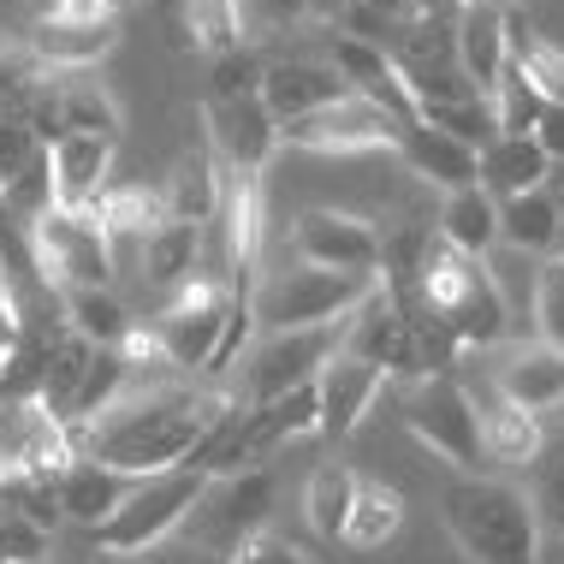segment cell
<instances>
[{"instance_id": "9c48e42d", "label": "cell", "mask_w": 564, "mask_h": 564, "mask_svg": "<svg viewBox=\"0 0 564 564\" xmlns=\"http://www.w3.org/2000/svg\"><path fill=\"white\" fill-rule=\"evenodd\" d=\"M226 315H232V292H226V285L191 280L185 292L161 310V322H155L149 339H155L161 362L191 369V375H208V369H215V350L226 339Z\"/></svg>"}, {"instance_id": "2e32d148", "label": "cell", "mask_w": 564, "mask_h": 564, "mask_svg": "<svg viewBox=\"0 0 564 564\" xmlns=\"http://www.w3.org/2000/svg\"><path fill=\"white\" fill-rule=\"evenodd\" d=\"M108 166H113V137H59L48 149L54 208H89L108 191Z\"/></svg>"}, {"instance_id": "5bb4252c", "label": "cell", "mask_w": 564, "mask_h": 564, "mask_svg": "<svg viewBox=\"0 0 564 564\" xmlns=\"http://www.w3.org/2000/svg\"><path fill=\"white\" fill-rule=\"evenodd\" d=\"M380 387H387V375H380L369 357H350V350H339V357H333L327 369L315 375V399H322V434H333V440L357 434L362 416H369V404L380 399Z\"/></svg>"}, {"instance_id": "f6af8a7d", "label": "cell", "mask_w": 564, "mask_h": 564, "mask_svg": "<svg viewBox=\"0 0 564 564\" xmlns=\"http://www.w3.org/2000/svg\"><path fill=\"white\" fill-rule=\"evenodd\" d=\"M357 7H369L375 19H387V24H410V19H440L446 0H357Z\"/></svg>"}, {"instance_id": "44dd1931", "label": "cell", "mask_w": 564, "mask_h": 564, "mask_svg": "<svg viewBox=\"0 0 564 564\" xmlns=\"http://www.w3.org/2000/svg\"><path fill=\"white\" fill-rule=\"evenodd\" d=\"M161 208H166V220H185V226L215 220V208H220V161H215L208 143H196V149L178 155L173 178H166V191H161Z\"/></svg>"}, {"instance_id": "7402d4cb", "label": "cell", "mask_w": 564, "mask_h": 564, "mask_svg": "<svg viewBox=\"0 0 564 564\" xmlns=\"http://www.w3.org/2000/svg\"><path fill=\"white\" fill-rule=\"evenodd\" d=\"M469 399H476V392H469ZM476 416H481V452L494 457V464H535V452L546 446L541 416H529L523 404L506 399V392L476 399Z\"/></svg>"}, {"instance_id": "603a6c76", "label": "cell", "mask_w": 564, "mask_h": 564, "mask_svg": "<svg viewBox=\"0 0 564 564\" xmlns=\"http://www.w3.org/2000/svg\"><path fill=\"white\" fill-rule=\"evenodd\" d=\"M499 392H506L511 404H523L529 416L558 410L564 404V350L558 345H523L506 369H499Z\"/></svg>"}, {"instance_id": "83f0119b", "label": "cell", "mask_w": 564, "mask_h": 564, "mask_svg": "<svg viewBox=\"0 0 564 564\" xmlns=\"http://www.w3.org/2000/svg\"><path fill=\"white\" fill-rule=\"evenodd\" d=\"M89 215L101 220V232H108V243H113V256L126 250V243H143L155 226L166 220V208H161V196L155 191H143V185H108L89 203ZM119 268V262H113Z\"/></svg>"}, {"instance_id": "7dc6e473", "label": "cell", "mask_w": 564, "mask_h": 564, "mask_svg": "<svg viewBox=\"0 0 564 564\" xmlns=\"http://www.w3.org/2000/svg\"><path fill=\"white\" fill-rule=\"evenodd\" d=\"M30 78H36V72H30V59H19V54H0V113H7V108H19V101H24V89H30Z\"/></svg>"}, {"instance_id": "f907efd6", "label": "cell", "mask_w": 564, "mask_h": 564, "mask_svg": "<svg viewBox=\"0 0 564 564\" xmlns=\"http://www.w3.org/2000/svg\"><path fill=\"white\" fill-rule=\"evenodd\" d=\"M541 143V155L546 161H564V108H541V119H535V131H529Z\"/></svg>"}, {"instance_id": "4dcf8cb0", "label": "cell", "mask_w": 564, "mask_h": 564, "mask_svg": "<svg viewBox=\"0 0 564 564\" xmlns=\"http://www.w3.org/2000/svg\"><path fill=\"white\" fill-rule=\"evenodd\" d=\"M59 303H66V327L96 350H119L137 333L131 310L108 292V285H101V292H59Z\"/></svg>"}, {"instance_id": "8d00e7d4", "label": "cell", "mask_w": 564, "mask_h": 564, "mask_svg": "<svg viewBox=\"0 0 564 564\" xmlns=\"http://www.w3.org/2000/svg\"><path fill=\"white\" fill-rule=\"evenodd\" d=\"M0 506L54 535L59 529V476H7L0 481Z\"/></svg>"}, {"instance_id": "c3c4849f", "label": "cell", "mask_w": 564, "mask_h": 564, "mask_svg": "<svg viewBox=\"0 0 564 564\" xmlns=\"http://www.w3.org/2000/svg\"><path fill=\"white\" fill-rule=\"evenodd\" d=\"M42 19H59V24H101L113 19L108 0H54V7H42Z\"/></svg>"}, {"instance_id": "f35d334b", "label": "cell", "mask_w": 564, "mask_h": 564, "mask_svg": "<svg viewBox=\"0 0 564 564\" xmlns=\"http://www.w3.org/2000/svg\"><path fill=\"white\" fill-rule=\"evenodd\" d=\"M535 322L546 333L541 345H558L564 350V262H558V256L546 268H535Z\"/></svg>"}, {"instance_id": "f5cc1de1", "label": "cell", "mask_w": 564, "mask_h": 564, "mask_svg": "<svg viewBox=\"0 0 564 564\" xmlns=\"http://www.w3.org/2000/svg\"><path fill=\"white\" fill-rule=\"evenodd\" d=\"M350 0H310V19H339Z\"/></svg>"}, {"instance_id": "9f6ffc18", "label": "cell", "mask_w": 564, "mask_h": 564, "mask_svg": "<svg viewBox=\"0 0 564 564\" xmlns=\"http://www.w3.org/2000/svg\"><path fill=\"white\" fill-rule=\"evenodd\" d=\"M452 7H457V12H464V7H476V0H452Z\"/></svg>"}, {"instance_id": "b9f144b4", "label": "cell", "mask_w": 564, "mask_h": 564, "mask_svg": "<svg viewBox=\"0 0 564 564\" xmlns=\"http://www.w3.org/2000/svg\"><path fill=\"white\" fill-rule=\"evenodd\" d=\"M297 19H310V0H238L243 36H273V30H292Z\"/></svg>"}, {"instance_id": "74e56055", "label": "cell", "mask_w": 564, "mask_h": 564, "mask_svg": "<svg viewBox=\"0 0 564 564\" xmlns=\"http://www.w3.org/2000/svg\"><path fill=\"white\" fill-rule=\"evenodd\" d=\"M487 101H494V113H499V137H529V131H535V119H541V108H546V101L517 78L511 66L499 72V84H494V96H487Z\"/></svg>"}, {"instance_id": "e0dca14e", "label": "cell", "mask_w": 564, "mask_h": 564, "mask_svg": "<svg viewBox=\"0 0 564 564\" xmlns=\"http://www.w3.org/2000/svg\"><path fill=\"white\" fill-rule=\"evenodd\" d=\"M452 42H457V66H464V78L476 84L481 96H494L499 72H506V7H499V0L464 7L457 24H452Z\"/></svg>"}, {"instance_id": "6da1fadb", "label": "cell", "mask_w": 564, "mask_h": 564, "mask_svg": "<svg viewBox=\"0 0 564 564\" xmlns=\"http://www.w3.org/2000/svg\"><path fill=\"white\" fill-rule=\"evenodd\" d=\"M232 410V392H196V387H155V392H126L101 410L96 422L72 434V452L96 457V464L119 469V476H155V469H178L203 429Z\"/></svg>"}, {"instance_id": "cb8c5ba5", "label": "cell", "mask_w": 564, "mask_h": 564, "mask_svg": "<svg viewBox=\"0 0 564 564\" xmlns=\"http://www.w3.org/2000/svg\"><path fill=\"white\" fill-rule=\"evenodd\" d=\"M434 238L452 243V250L469 256V262H487L494 243H499V203L481 185L446 191V208H440V232Z\"/></svg>"}, {"instance_id": "816d5d0a", "label": "cell", "mask_w": 564, "mask_h": 564, "mask_svg": "<svg viewBox=\"0 0 564 564\" xmlns=\"http://www.w3.org/2000/svg\"><path fill=\"white\" fill-rule=\"evenodd\" d=\"M546 196H553V203L564 208V161H553V166H546V185H541Z\"/></svg>"}, {"instance_id": "4316f807", "label": "cell", "mask_w": 564, "mask_h": 564, "mask_svg": "<svg viewBox=\"0 0 564 564\" xmlns=\"http://www.w3.org/2000/svg\"><path fill=\"white\" fill-rule=\"evenodd\" d=\"M446 333H452L457 350H487V345H499V339L511 333V310H506V297H499V285H494V273H487V262H481L476 280H469L464 303L446 315Z\"/></svg>"}, {"instance_id": "bcb514c9", "label": "cell", "mask_w": 564, "mask_h": 564, "mask_svg": "<svg viewBox=\"0 0 564 564\" xmlns=\"http://www.w3.org/2000/svg\"><path fill=\"white\" fill-rule=\"evenodd\" d=\"M232 564H310V558H303L292 541H268V535H256V541H243L238 553H232Z\"/></svg>"}, {"instance_id": "11a10c76", "label": "cell", "mask_w": 564, "mask_h": 564, "mask_svg": "<svg viewBox=\"0 0 564 564\" xmlns=\"http://www.w3.org/2000/svg\"><path fill=\"white\" fill-rule=\"evenodd\" d=\"M131 7V0H108V12H113V19H119V12H126Z\"/></svg>"}, {"instance_id": "52a82bcc", "label": "cell", "mask_w": 564, "mask_h": 564, "mask_svg": "<svg viewBox=\"0 0 564 564\" xmlns=\"http://www.w3.org/2000/svg\"><path fill=\"white\" fill-rule=\"evenodd\" d=\"M404 422L434 457L457 464V476H481V457H487L481 452V416H476V399L452 375H422L410 404H404Z\"/></svg>"}, {"instance_id": "60d3db41", "label": "cell", "mask_w": 564, "mask_h": 564, "mask_svg": "<svg viewBox=\"0 0 564 564\" xmlns=\"http://www.w3.org/2000/svg\"><path fill=\"white\" fill-rule=\"evenodd\" d=\"M54 535L36 523H24L19 511H0V564H42Z\"/></svg>"}, {"instance_id": "5b68a950", "label": "cell", "mask_w": 564, "mask_h": 564, "mask_svg": "<svg viewBox=\"0 0 564 564\" xmlns=\"http://www.w3.org/2000/svg\"><path fill=\"white\" fill-rule=\"evenodd\" d=\"M30 250L48 292H101L113 280V243L89 208H48L30 220Z\"/></svg>"}, {"instance_id": "836d02e7", "label": "cell", "mask_w": 564, "mask_h": 564, "mask_svg": "<svg viewBox=\"0 0 564 564\" xmlns=\"http://www.w3.org/2000/svg\"><path fill=\"white\" fill-rule=\"evenodd\" d=\"M350 499H357V476L345 464H322L303 487V511H310V529L322 541H339L345 535V517H350Z\"/></svg>"}, {"instance_id": "7bdbcfd3", "label": "cell", "mask_w": 564, "mask_h": 564, "mask_svg": "<svg viewBox=\"0 0 564 564\" xmlns=\"http://www.w3.org/2000/svg\"><path fill=\"white\" fill-rule=\"evenodd\" d=\"M262 59H256V54H220L215 59V96H208V101H232V96H256V89H262Z\"/></svg>"}, {"instance_id": "30bf717a", "label": "cell", "mask_w": 564, "mask_h": 564, "mask_svg": "<svg viewBox=\"0 0 564 564\" xmlns=\"http://www.w3.org/2000/svg\"><path fill=\"white\" fill-rule=\"evenodd\" d=\"M380 226L339 208H310L292 226V250L303 268H333V273H380Z\"/></svg>"}, {"instance_id": "6f0895ef", "label": "cell", "mask_w": 564, "mask_h": 564, "mask_svg": "<svg viewBox=\"0 0 564 564\" xmlns=\"http://www.w3.org/2000/svg\"><path fill=\"white\" fill-rule=\"evenodd\" d=\"M42 7H54V0H42Z\"/></svg>"}, {"instance_id": "f546056e", "label": "cell", "mask_w": 564, "mask_h": 564, "mask_svg": "<svg viewBox=\"0 0 564 564\" xmlns=\"http://www.w3.org/2000/svg\"><path fill=\"white\" fill-rule=\"evenodd\" d=\"M404 523V494L387 481H369L357 476V499H350V517H345V546H357V553H375V546H387L399 535Z\"/></svg>"}, {"instance_id": "db71d44e", "label": "cell", "mask_w": 564, "mask_h": 564, "mask_svg": "<svg viewBox=\"0 0 564 564\" xmlns=\"http://www.w3.org/2000/svg\"><path fill=\"white\" fill-rule=\"evenodd\" d=\"M553 250H558V262H564V215H558V243H553Z\"/></svg>"}, {"instance_id": "f1b7e54d", "label": "cell", "mask_w": 564, "mask_h": 564, "mask_svg": "<svg viewBox=\"0 0 564 564\" xmlns=\"http://www.w3.org/2000/svg\"><path fill=\"white\" fill-rule=\"evenodd\" d=\"M558 215L564 208L546 191H523L499 203V243L511 256H546L558 243Z\"/></svg>"}, {"instance_id": "3957f363", "label": "cell", "mask_w": 564, "mask_h": 564, "mask_svg": "<svg viewBox=\"0 0 564 564\" xmlns=\"http://www.w3.org/2000/svg\"><path fill=\"white\" fill-rule=\"evenodd\" d=\"M208 476L203 469H155V476H137L131 494L119 499V511L108 523L89 529V541L101 546L108 558H143L149 546L173 541V529H185V517L196 511V499H203Z\"/></svg>"}, {"instance_id": "4fadbf2b", "label": "cell", "mask_w": 564, "mask_h": 564, "mask_svg": "<svg viewBox=\"0 0 564 564\" xmlns=\"http://www.w3.org/2000/svg\"><path fill=\"white\" fill-rule=\"evenodd\" d=\"M256 96H262V108L273 113V126H292V119H303V113L345 101L350 89L327 59H273V66L262 72V89H256Z\"/></svg>"}, {"instance_id": "484cf974", "label": "cell", "mask_w": 564, "mask_h": 564, "mask_svg": "<svg viewBox=\"0 0 564 564\" xmlns=\"http://www.w3.org/2000/svg\"><path fill=\"white\" fill-rule=\"evenodd\" d=\"M546 161L535 137H494V143L481 149V191L494 196V203H506V196H523V191H541L546 185Z\"/></svg>"}, {"instance_id": "ba28073f", "label": "cell", "mask_w": 564, "mask_h": 564, "mask_svg": "<svg viewBox=\"0 0 564 564\" xmlns=\"http://www.w3.org/2000/svg\"><path fill=\"white\" fill-rule=\"evenodd\" d=\"M345 350V322H322V327H292V333H268L256 345V357L243 362V404H268L292 387H310Z\"/></svg>"}, {"instance_id": "1f68e13d", "label": "cell", "mask_w": 564, "mask_h": 564, "mask_svg": "<svg viewBox=\"0 0 564 564\" xmlns=\"http://www.w3.org/2000/svg\"><path fill=\"white\" fill-rule=\"evenodd\" d=\"M126 387H131L126 350H89V369H84L78 392H72V404H66L59 422H66V429H84V422H96L113 399H126Z\"/></svg>"}, {"instance_id": "ac0fdd59", "label": "cell", "mask_w": 564, "mask_h": 564, "mask_svg": "<svg viewBox=\"0 0 564 564\" xmlns=\"http://www.w3.org/2000/svg\"><path fill=\"white\" fill-rule=\"evenodd\" d=\"M196 256H203V226H185V220H161L155 232L137 243L143 285L149 292H166V297H178L196 280Z\"/></svg>"}, {"instance_id": "8992f818", "label": "cell", "mask_w": 564, "mask_h": 564, "mask_svg": "<svg viewBox=\"0 0 564 564\" xmlns=\"http://www.w3.org/2000/svg\"><path fill=\"white\" fill-rule=\"evenodd\" d=\"M268 506H273V476H268L262 464L232 469V476H215V481L203 487V499H196V511L185 517L191 541L203 546L208 558L232 564V553H238L243 541L262 535Z\"/></svg>"}, {"instance_id": "9a60e30c", "label": "cell", "mask_w": 564, "mask_h": 564, "mask_svg": "<svg viewBox=\"0 0 564 564\" xmlns=\"http://www.w3.org/2000/svg\"><path fill=\"white\" fill-rule=\"evenodd\" d=\"M404 155V166L416 178H429V185H440V191H464V185H481V155L476 149H464L457 137H446V131H434V126H404L399 131V143H392Z\"/></svg>"}, {"instance_id": "e575fe53", "label": "cell", "mask_w": 564, "mask_h": 564, "mask_svg": "<svg viewBox=\"0 0 564 564\" xmlns=\"http://www.w3.org/2000/svg\"><path fill=\"white\" fill-rule=\"evenodd\" d=\"M185 42L196 54H238L243 30H238V0H185Z\"/></svg>"}, {"instance_id": "ab89813d", "label": "cell", "mask_w": 564, "mask_h": 564, "mask_svg": "<svg viewBox=\"0 0 564 564\" xmlns=\"http://www.w3.org/2000/svg\"><path fill=\"white\" fill-rule=\"evenodd\" d=\"M529 506H535V517H553L564 529V440L535 452V499Z\"/></svg>"}, {"instance_id": "7c38bea8", "label": "cell", "mask_w": 564, "mask_h": 564, "mask_svg": "<svg viewBox=\"0 0 564 564\" xmlns=\"http://www.w3.org/2000/svg\"><path fill=\"white\" fill-rule=\"evenodd\" d=\"M280 143L315 149V155H357V149H392L399 126L380 108H369L362 96H345L333 108H315V113L292 119V126H280Z\"/></svg>"}, {"instance_id": "d590c367", "label": "cell", "mask_w": 564, "mask_h": 564, "mask_svg": "<svg viewBox=\"0 0 564 564\" xmlns=\"http://www.w3.org/2000/svg\"><path fill=\"white\" fill-rule=\"evenodd\" d=\"M422 126L457 137L464 149H476V155H481V149L499 137V113H494V101H487V96H469V101H446V108H422Z\"/></svg>"}, {"instance_id": "7a4b0ae2", "label": "cell", "mask_w": 564, "mask_h": 564, "mask_svg": "<svg viewBox=\"0 0 564 564\" xmlns=\"http://www.w3.org/2000/svg\"><path fill=\"white\" fill-rule=\"evenodd\" d=\"M440 511H446L452 541L476 564H541V517L523 487L457 476L440 494Z\"/></svg>"}, {"instance_id": "8fae6325", "label": "cell", "mask_w": 564, "mask_h": 564, "mask_svg": "<svg viewBox=\"0 0 564 564\" xmlns=\"http://www.w3.org/2000/svg\"><path fill=\"white\" fill-rule=\"evenodd\" d=\"M208 126V149H215L220 173H243V178H262L273 149H280V126L262 108V96H232V101H208L203 108Z\"/></svg>"}, {"instance_id": "ee69618b", "label": "cell", "mask_w": 564, "mask_h": 564, "mask_svg": "<svg viewBox=\"0 0 564 564\" xmlns=\"http://www.w3.org/2000/svg\"><path fill=\"white\" fill-rule=\"evenodd\" d=\"M36 137H30V126H24V113L19 108H7L0 113V185H7L12 173H24V161L36 155Z\"/></svg>"}, {"instance_id": "ffe728a7", "label": "cell", "mask_w": 564, "mask_h": 564, "mask_svg": "<svg viewBox=\"0 0 564 564\" xmlns=\"http://www.w3.org/2000/svg\"><path fill=\"white\" fill-rule=\"evenodd\" d=\"M113 36H119V19H101V24L36 19L30 24V54H36V66H48V72H84L113 48Z\"/></svg>"}, {"instance_id": "681fc988", "label": "cell", "mask_w": 564, "mask_h": 564, "mask_svg": "<svg viewBox=\"0 0 564 564\" xmlns=\"http://www.w3.org/2000/svg\"><path fill=\"white\" fill-rule=\"evenodd\" d=\"M137 564H220V558H208L196 541H161V546H149Z\"/></svg>"}, {"instance_id": "d4e9b609", "label": "cell", "mask_w": 564, "mask_h": 564, "mask_svg": "<svg viewBox=\"0 0 564 564\" xmlns=\"http://www.w3.org/2000/svg\"><path fill=\"white\" fill-rule=\"evenodd\" d=\"M506 66L535 89L546 108H564V48L535 36L517 12H506Z\"/></svg>"}, {"instance_id": "d6a6232c", "label": "cell", "mask_w": 564, "mask_h": 564, "mask_svg": "<svg viewBox=\"0 0 564 564\" xmlns=\"http://www.w3.org/2000/svg\"><path fill=\"white\" fill-rule=\"evenodd\" d=\"M59 78V131L66 137H119V108L108 89L78 78V72H54Z\"/></svg>"}, {"instance_id": "277c9868", "label": "cell", "mask_w": 564, "mask_h": 564, "mask_svg": "<svg viewBox=\"0 0 564 564\" xmlns=\"http://www.w3.org/2000/svg\"><path fill=\"white\" fill-rule=\"evenodd\" d=\"M380 285V273H333V268H280L256 285L250 297V322L268 333H292V327H322V322H345L362 297Z\"/></svg>"}, {"instance_id": "d6986e66", "label": "cell", "mask_w": 564, "mask_h": 564, "mask_svg": "<svg viewBox=\"0 0 564 564\" xmlns=\"http://www.w3.org/2000/svg\"><path fill=\"white\" fill-rule=\"evenodd\" d=\"M137 476H119V469L96 464V457H72L66 469H59V517H72V523L96 529L108 523V517L119 511V499L131 494Z\"/></svg>"}]
</instances>
